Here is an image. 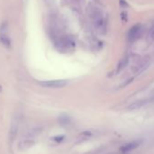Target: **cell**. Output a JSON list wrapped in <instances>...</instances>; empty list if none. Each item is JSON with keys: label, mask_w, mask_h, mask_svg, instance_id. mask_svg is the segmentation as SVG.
<instances>
[{"label": "cell", "mask_w": 154, "mask_h": 154, "mask_svg": "<svg viewBox=\"0 0 154 154\" xmlns=\"http://www.w3.org/2000/svg\"><path fill=\"white\" fill-rule=\"evenodd\" d=\"M39 85L45 88H62L67 85L66 80H49V81H42Z\"/></svg>", "instance_id": "obj_1"}, {"label": "cell", "mask_w": 154, "mask_h": 154, "mask_svg": "<svg viewBox=\"0 0 154 154\" xmlns=\"http://www.w3.org/2000/svg\"><path fill=\"white\" fill-rule=\"evenodd\" d=\"M0 41L3 44L4 46L6 47H10V40L8 35V24L7 23H3L0 26Z\"/></svg>", "instance_id": "obj_2"}, {"label": "cell", "mask_w": 154, "mask_h": 154, "mask_svg": "<svg viewBox=\"0 0 154 154\" xmlns=\"http://www.w3.org/2000/svg\"><path fill=\"white\" fill-rule=\"evenodd\" d=\"M141 33V26L140 25H135L133 26L128 33V38L131 41H134L136 39H138Z\"/></svg>", "instance_id": "obj_3"}, {"label": "cell", "mask_w": 154, "mask_h": 154, "mask_svg": "<svg viewBox=\"0 0 154 154\" xmlns=\"http://www.w3.org/2000/svg\"><path fill=\"white\" fill-rule=\"evenodd\" d=\"M150 64V61L149 59H144L143 61H141L134 69V73L135 74H140L142 72H144Z\"/></svg>", "instance_id": "obj_4"}, {"label": "cell", "mask_w": 154, "mask_h": 154, "mask_svg": "<svg viewBox=\"0 0 154 154\" xmlns=\"http://www.w3.org/2000/svg\"><path fill=\"white\" fill-rule=\"evenodd\" d=\"M140 144V141H132V142H129L126 145L122 146L121 148V150L122 152H129L132 149H135L137 147H139V145Z\"/></svg>", "instance_id": "obj_5"}, {"label": "cell", "mask_w": 154, "mask_h": 154, "mask_svg": "<svg viewBox=\"0 0 154 154\" xmlns=\"http://www.w3.org/2000/svg\"><path fill=\"white\" fill-rule=\"evenodd\" d=\"M128 63H129V57L128 56H124L122 59H121V61L119 62L118 65H117V70L116 72H120L122 70H123L127 65H128Z\"/></svg>", "instance_id": "obj_6"}, {"label": "cell", "mask_w": 154, "mask_h": 154, "mask_svg": "<svg viewBox=\"0 0 154 154\" xmlns=\"http://www.w3.org/2000/svg\"><path fill=\"white\" fill-rule=\"evenodd\" d=\"M147 103V101L146 100H140V101H137V102H134L132 103L129 107L128 109L129 110H137L139 108H141L144 104Z\"/></svg>", "instance_id": "obj_7"}, {"label": "cell", "mask_w": 154, "mask_h": 154, "mask_svg": "<svg viewBox=\"0 0 154 154\" xmlns=\"http://www.w3.org/2000/svg\"><path fill=\"white\" fill-rule=\"evenodd\" d=\"M63 140H64V136L63 135H57V136L53 138V140H54L55 142H62Z\"/></svg>", "instance_id": "obj_8"}, {"label": "cell", "mask_w": 154, "mask_h": 154, "mask_svg": "<svg viewBox=\"0 0 154 154\" xmlns=\"http://www.w3.org/2000/svg\"><path fill=\"white\" fill-rule=\"evenodd\" d=\"M149 38H150V39L154 40V26L150 28V31H149Z\"/></svg>", "instance_id": "obj_9"}, {"label": "cell", "mask_w": 154, "mask_h": 154, "mask_svg": "<svg viewBox=\"0 0 154 154\" xmlns=\"http://www.w3.org/2000/svg\"><path fill=\"white\" fill-rule=\"evenodd\" d=\"M1 91H2V87H1V86H0V92H1Z\"/></svg>", "instance_id": "obj_10"}]
</instances>
